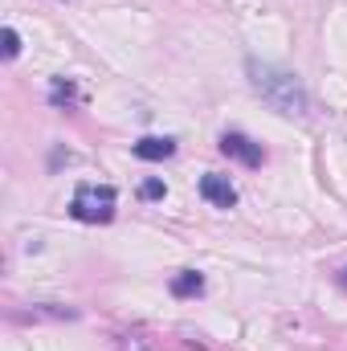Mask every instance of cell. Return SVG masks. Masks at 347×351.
Segmentation results:
<instances>
[{"label":"cell","mask_w":347,"mask_h":351,"mask_svg":"<svg viewBox=\"0 0 347 351\" xmlns=\"http://www.w3.org/2000/svg\"><path fill=\"white\" fill-rule=\"evenodd\" d=\"M131 152H135L139 160H147V164H156V160H172L176 156V139L172 135H143Z\"/></svg>","instance_id":"5b68a950"},{"label":"cell","mask_w":347,"mask_h":351,"mask_svg":"<svg viewBox=\"0 0 347 351\" xmlns=\"http://www.w3.org/2000/svg\"><path fill=\"white\" fill-rule=\"evenodd\" d=\"M115 204H119V192L110 184H78L70 200V217L82 225H106L115 217Z\"/></svg>","instance_id":"7a4b0ae2"},{"label":"cell","mask_w":347,"mask_h":351,"mask_svg":"<svg viewBox=\"0 0 347 351\" xmlns=\"http://www.w3.org/2000/svg\"><path fill=\"white\" fill-rule=\"evenodd\" d=\"M339 286H344V290H347V265H344V269H339Z\"/></svg>","instance_id":"30bf717a"},{"label":"cell","mask_w":347,"mask_h":351,"mask_svg":"<svg viewBox=\"0 0 347 351\" xmlns=\"http://www.w3.org/2000/svg\"><path fill=\"white\" fill-rule=\"evenodd\" d=\"M200 290H204V274H200V269H180L172 278L176 298H192V294H200Z\"/></svg>","instance_id":"8992f818"},{"label":"cell","mask_w":347,"mask_h":351,"mask_svg":"<svg viewBox=\"0 0 347 351\" xmlns=\"http://www.w3.org/2000/svg\"><path fill=\"white\" fill-rule=\"evenodd\" d=\"M139 196H143V200H164V196H168V188H164V180H156V176H152V180H143Z\"/></svg>","instance_id":"ba28073f"},{"label":"cell","mask_w":347,"mask_h":351,"mask_svg":"<svg viewBox=\"0 0 347 351\" xmlns=\"http://www.w3.org/2000/svg\"><path fill=\"white\" fill-rule=\"evenodd\" d=\"M221 152H225L229 160H241L246 168H261V164H265V147L254 143L250 135H241V131H225V135H221Z\"/></svg>","instance_id":"3957f363"},{"label":"cell","mask_w":347,"mask_h":351,"mask_svg":"<svg viewBox=\"0 0 347 351\" xmlns=\"http://www.w3.org/2000/svg\"><path fill=\"white\" fill-rule=\"evenodd\" d=\"M200 196L208 204H217V208H233L237 204V188L229 184V176H221V172L200 176Z\"/></svg>","instance_id":"277c9868"},{"label":"cell","mask_w":347,"mask_h":351,"mask_svg":"<svg viewBox=\"0 0 347 351\" xmlns=\"http://www.w3.org/2000/svg\"><path fill=\"white\" fill-rule=\"evenodd\" d=\"M246 74H250L254 94H258L270 110H278V114H286V119H302V114H307L311 94H307L302 78H298L294 70H282V66H274V62L250 58V62H246Z\"/></svg>","instance_id":"6da1fadb"},{"label":"cell","mask_w":347,"mask_h":351,"mask_svg":"<svg viewBox=\"0 0 347 351\" xmlns=\"http://www.w3.org/2000/svg\"><path fill=\"white\" fill-rule=\"evenodd\" d=\"M16 53H21V33L8 25V29H4V58H16Z\"/></svg>","instance_id":"9c48e42d"},{"label":"cell","mask_w":347,"mask_h":351,"mask_svg":"<svg viewBox=\"0 0 347 351\" xmlns=\"http://www.w3.org/2000/svg\"><path fill=\"white\" fill-rule=\"evenodd\" d=\"M49 98H53L58 106H62V102H78V86H74V82H66V78H53Z\"/></svg>","instance_id":"52a82bcc"}]
</instances>
